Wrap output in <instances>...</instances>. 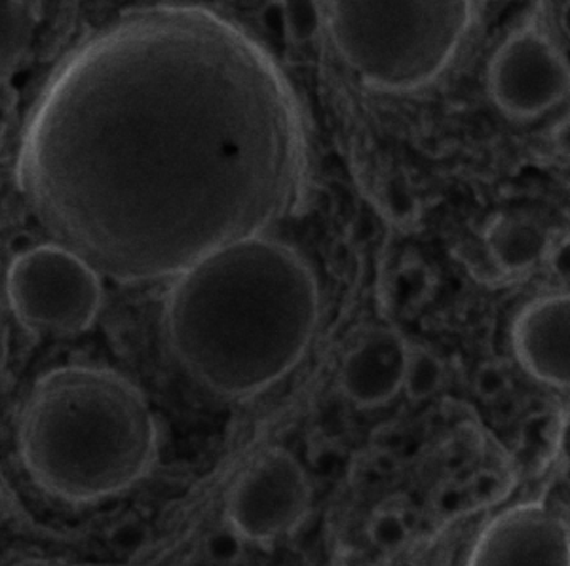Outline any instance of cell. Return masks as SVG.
<instances>
[{
  "label": "cell",
  "instance_id": "6da1fadb",
  "mask_svg": "<svg viewBox=\"0 0 570 566\" xmlns=\"http://www.w3.org/2000/svg\"><path fill=\"white\" fill-rule=\"evenodd\" d=\"M295 93L242 29L193 7L131 10L67 59L21 145L53 238L118 281L181 276L298 200Z\"/></svg>",
  "mask_w": 570,
  "mask_h": 566
},
{
  "label": "cell",
  "instance_id": "7a4b0ae2",
  "mask_svg": "<svg viewBox=\"0 0 570 566\" xmlns=\"http://www.w3.org/2000/svg\"><path fill=\"white\" fill-rule=\"evenodd\" d=\"M318 314V281L305 259L282 241L252 238L177 278L166 302V335L202 386L249 397L301 361Z\"/></svg>",
  "mask_w": 570,
  "mask_h": 566
},
{
  "label": "cell",
  "instance_id": "3957f363",
  "mask_svg": "<svg viewBox=\"0 0 570 566\" xmlns=\"http://www.w3.org/2000/svg\"><path fill=\"white\" fill-rule=\"evenodd\" d=\"M18 449L31 481L67 504H98L149 476L155 413L112 369L67 365L37 380L21 410Z\"/></svg>",
  "mask_w": 570,
  "mask_h": 566
},
{
  "label": "cell",
  "instance_id": "277c9868",
  "mask_svg": "<svg viewBox=\"0 0 570 566\" xmlns=\"http://www.w3.org/2000/svg\"><path fill=\"white\" fill-rule=\"evenodd\" d=\"M338 52L370 85L411 90L428 85L472 26L470 2H331Z\"/></svg>",
  "mask_w": 570,
  "mask_h": 566
},
{
  "label": "cell",
  "instance_id": "5b68a950",
  "mask_svg": "<svg viewBox=\"0 0 570 566\" xmlns=\"http://www.w3.org/2000/svg\"><path fill=\"white\" fill-rule=\"evenodd\" d=\"M8 299L23 326L45 335H75L101 306L99 274L63 246L21 254L8 270Z\"/></svg>",
  "mask_w": 570,
  "mask_h": 566
},
{
  "label": "cell",
  "instance_id": "8992f818",
  "mask_svg": "<svg viewBox=\"0 0 570 566\" xmlns=\"http://www.w3.org/2000/svg\"><path fill=\"white\" fill-rule=\"evenodd\" d=\"M311 508V483L295 456L271 450L236 485L228 502L230 530L266 542L292 533Z\"/></svg>",
  "mask_w": 570,
  "mask_h": 566
},
{
  "label": "cell",
  "instance_id": "52a82bcc",
  "mask_svg": "<svg viewBox=\"0 0 570 566\" xmlns=\"http://www.w3.org/2000/svg\"><path fill=\"white\" fill-rule=\"evenodd\" d=\"M489 91L505 115L537 118L569 93V66L548 34L523 27L491 59Z\"/></svg>",
  "mask_w": 570,
  "mask_h": 566
},
{
  "label": "cell",
  "instance_id": "ba28073f",
  "mask_svg": "<svg viewBox=\"0 0 570 566\" xmlns=\"http://www.w3.org/2000/svg\"><path fill=\"white\" fill-rule=\"evenodd\" d=\"M468 566H570L569 525L542 504L515 506L483 530Z\"/></svg>",
  "mask_w": 570,
  "mask_h": 566
},
{
  "label": "cell",
  "instance_id": "9c48e42d",
  "mask_svg": "<svg viewBox=\"0 0 570 566\" xmlns=\"http://www.w3.org/2000/svg\"><path fill=\"white\" fill-rule=\"evenodd\" d=\"M569 295L525 306L513 324V350L527 373L544 385L569 388Z\"/></svg>",
  "mask_w": 570,
  "mask_h": 566
},
{
  "label": "cell",
  "instance_id": "30bf717a",
  "mask_svg": "<svg viewBox=\"0 0 570 566\" xmlns=\"http://www.w3.org/2000/svg\"><path fill=\"white\" fill-rule=\"evenodd\" d=\"M407 354L409 345L400 332L373 329L344 359V394L363 409L389 404L403 390Z\"/></svg>",
  "mask_w": 570,
  "mask_h": 566
},
{
  "label": "cell",
  "instance_id": "8fae6325",
  "mask_svg": "<svg viewBox=\"0 0 570 566\" xmlns=\"http://www.w3.org/2000/svg\"><path fill=\"white\" fill-rule=\"evenodd\" d=\"M487 246L504 272H523L548 249V236L540 225L523 217H500L489 228Z\"/></svg>",
  "mask_w": 570,
  "mask_h": 566
},
{
  "label": "cell",
  "instance_id": "7c38bea8",
  "mask_svg": "<svg viewBox=\"0 0 570 566\" xmlns=\"http://www.w3.org/2000/svg\"><path fill=\"white\" fill-rule=\"evenodd\" d=\"M39 8L31 2H0V80L12 75L33 44Z\"/></svg>",
  "mask_w": 570,
  "mask_h": 566
},
{
  "label": "cell",
  "instance_id": "4fadbf2b",
  "mask_svg": "<svg viewBox=\"0 0 570 566\" xmlns=\"http://www.w3.org/2000/svg\"><path fill=\"white\" fill-rule=\"evenodd\" d=\"M445 380V365L438 358V354L422 348L409 346L407 365L403 377V390L409 399L421 401L434 396Z\"/></svg>",
  "mask_w": 570,
  "mask_h": 566
},
{
  "label": "cell",
  "instance_id": "5bb4252c",
  "mask_svg": "<svg viewBox=\"0 0 570 566\" xmlns=\"http://www.w3.org/2000/svg\"><path fill=\"white\" fill-rule=\"evenodd\" d=\"M322 10L316 2H284L282 26L292 42H308L322 29Z\"/></svg>",
  "mask_w": 570,
  "mask_h": 566
},
{
  "label": "cell",
  "instance_id": "9a60e30c",
  "mask_svg": "<svg viewBox=\"0 0 570 566\" xmlns=\"http://www.w3.org/2000/svg\"><path fill=\"white\" fill-rule=\"evenodd\" d=\"M508 386H510V375L505 371L504 365H481L480 371L475 373V390L487 401H493L502 396L508 390Z\"/></svg>",
  "mask_w": 570,
  "mask_h": 566
},
{
  "label": "cell",
  "instance_id": "2e32d148",
  "mask_svg": "<svg viewBox=\"0 0 570 566\" xmlns=\"http://www.w3.org/2000/svg\"><path fill=\"white\" fill-rule=\"evenodd\" d=\"M405 536V523L395 514H384L373 525V538L383 546L397 544Z\"/></svg>",
  "mask_w": 570,
  "mask_h": 566
},
{
  "label": "cell",
  "instance_id": "e0dca14e",
  "mask_svg": "<svg viewBox=\"0 0 570 566\" xmlns=\"http://www.w3.org/2000/svg\"><path fill=\"white\" fill-rule=\"evenodd\" d=\"M569 259L570 249L569 244H561L551 257V267L556 270L561 280H569Z\"/></svg>",
  "mask_w": 570,
  "mask_h": 566
},
{
  "label": "cell",
  "instance_id": "ac0fdd59",
  "mask_svg": "<svg viewBox=\"0 0 570 566\" xmlns=\"http://www.w3.org/2000/svg\"><path fill=\"white\" fill-rule=\"evenodd\" d=\"M10 498H8L7 488L0 485V522H4L7 519L8 514H10Z\"/></svg>",
  "mask_w": 570,
  "mask_h": 566
}]
</instances>
